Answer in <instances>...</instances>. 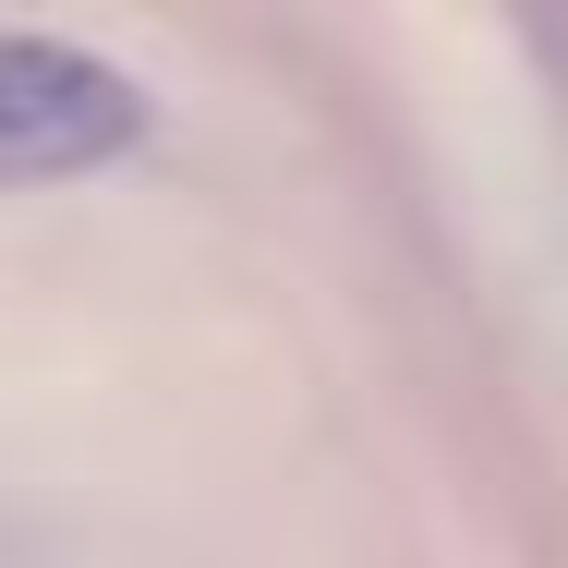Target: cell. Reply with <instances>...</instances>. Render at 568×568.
<instances>
[{"label":"cell","mask_w":568,"mask_h":568,"mask_svg":"<svg viewBox=\"0 0 568 568\" xmlns=\"http://www.w3.org/2000/svg\"><path fill=\"white\" fill-rule=\"evenodd\" d=\"M133 133H145V98H133L121 61L73 49V37L0 24V182H73V170H110Z\"/></svg>","instance_id":"1"}]
</instances>
